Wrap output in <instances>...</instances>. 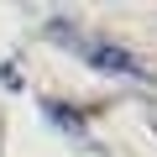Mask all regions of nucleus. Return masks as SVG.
I'll return each mask as SVG.
<instances>
[]
</instances>
